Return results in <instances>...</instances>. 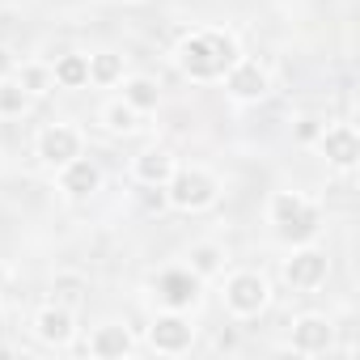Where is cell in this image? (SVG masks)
Returning a JSON list of instances; mask_svg holds the SVG:
<instances>
[{"label":"cell","mask_w":360,"mask_h":360,"mask_svg":"<svg viewBox=\"0 0 360 360\" xmlns=\"http://www.w3.org/2000/svg\"><path fill=\"white\" fill-rule=\"evenodd\" d=\"M297 136H301V140H318V136H322V127H318V119H301V127H297Z\"/></svg>","instance_id":"cell-23"},{"label":"cell","mask_w":360,"mask_h":360,"mask_svg":"<svg viewBox=\"0 0 360 360\" xmlns=\"http://www.w3.org/2000/svg\"><path fill=\"white\" fill-rule=\"evenodd\" d=\"M131 347V335L123 330V326H102L98 335H94V352L98 356H123Z\"/></svg>","instance_id":"cell-16"},{"label":"cell","mask_w":360,"mask_h":360,"mask_svg":"<svg viewBox=\"0 0 360 360\" xmlns=\"http://www.w3.org/2000/svg\"><path fill=\"white\" fill-rule=\"evenodd\" d=\"M229 94L233 98H242V102H250V98H263L267 94V77H263V68L259 64H229Z\"/></svg>","instance_id":"cell-7"},{"label":"cell","mask_w":360,"mask_h":360,"mask_svg":"<svg viewBox=\"0 0 360 360\" xmlns=\"http://www.w3.org/2000/svg\"><path fill=\"white\" fill-rule=\"evenodd\" d=\"M225 297H229V309H233V314H259L263 301H267V284L246 271V276H233V280H229V292H225Z\"/></svg>","instance_id":"cell-4"},{"label":"cell","mask_w":360,"mask_h":360,"mask_svg":"<svg viewBox=\"0 0 360 360\" xmlns=\"http://www.w3.org/2000/svg\"><path fill=\"white\" fill-rule=\"evenodd\" d=\"M9 68H13V60H9V51H5V47H0V77H5Z\"/></svg>","instance_id":"cell-25"},{"label":"cell","mask_w":360,"mask_h":360,"mask_svg":"<svg viewBox=\"0 0 360 360\" xmlns=\"http://www.w3.org/2000/svg\"><path fill=\"white\" fill-rule=\"evenodd\" d=\"M56 81L68 85V89H81V85L89 81V60H85V56H64V60L56 64Z\"/></svg>","instance_id":"cell-14"},{"label":"cell","mask_w":360,"mask_h":360,"mask_svg":"<svg viewBox=\"0 0 360 360\" xmlns=\"http://www.w3.org/2000/svg\"><path fill=\"white\" fill-rule=\"evenodd\" d=\"M191 263H195V271H217L221 250H217V246H195V250H191Z\"/></svg>","instance_id":"cell-21"},{"label":"cell","mask_w":360,"mask_h":360,"mask_svg":"<svg viewBox=\"0 0 360 360\" xmlns=\"http://www.w3.org/2000/svg\"><path fill=\"white\" fill-rule=\"evenodd\" d=\"M178 64H183L191 77H200V81H212V77L229 72L233 43L225 34H191L183 47H178Z\"/></svg>","instance_id":"cell-1"},{"label":"cell","mask_w":360,"mask_h":360,"mask_svg":"<svg viewBox=\"0 0 360 360\" xmlns=\"http://www.w3.org/2000/svg\"><path fill=\"white\" fill-rule=\"evenodd\" d=\"M271 221L280 225V238H288V242H305V238L318 233V212L297 195H276L271 200Z\"/></svg>","instance_id":"cell-2"},{"label":"cell","mask_w":360,"mask_h":360,"mask_svg":"<svg viewBox=\"0 0 360 360\" xmlns=\"http://www.w3.org/2000/svg\"><path fill=\"white\" fill-rule=\"evenodd\" d=\"M136 169H140V178H144V183L161 187V183H169V174H174V161H169L165 153H144Z\"/></svg>","instance_id":"cell-13"},{"label":"cell","mask_w":360,"mask_h":360,"mask_svg":"<svg viewBox=\"0 0 360 360\" xmlns=\"http://www.w3.org/2000/svg\"><path fill=\"white\" fill-rule=\"evenodd\" d=\"M284 276H288V284H297V288H314V284L326 280V255H318V250H301V255L284 267Z\"/></svg>","instance_id":"cell-8"},{"label":"cell","mask_w":360,"mask_h":360,"mask_svg":"<svg viewBox=\"0 0 360 360\" xmlns=\"http://www.w3.org/2000/svg\"><path fill=\"white\" fill-rule=\"evenodd\" d=\"M157 292H161V301H165V305L183 309V305H191V301H195L200 280H195L191 271H165V276H161V284H157Z\"/></svg>","instance_id":"cell-9"},{"label":"cell","mask_w":360,"mask_h":360,"mask_svg":"<svg viewBox=\"0 0 360 360\" xmlns=\"http://www.w3.org/2000/svg\"><path fill=\"white\" fill-rule=\"evenodd\" d=\"M39 335H43L47 343H64V339L72 335L68 314H64V309H43V314H39Z\"/></svg>","instance_id":"cell-15"},{"label":"cell","mask_w":360,"mask_h":360,"mask_svg":"<svg viewBox=\"0 0 360 360\" xmlns=\"http://www.w3.org/2000/svg\"><path fill=\"white\" fill-rule=\"evenodd\" d=\"M106 119H110L115 131H131V127H136V106H127V102H123V106H110Z\"/></svg>","instance_id":"cell-20"},{"label":"cell","mask_w":360,"mask_h":360,"mask_svg":"<svg viewBox=\"0 0 360 360\" xmlns=\"http://www.w3.org/2000/svg\"><path fill=\"white\" fill-rule=\"evenodd\" d=\"M98 165L94 161H68V169H64V191L68 195H89V191H98Z\"/></svg>","instance_id":"cell-11"},{"label":"cell","mask_w":360,"mask_h":360,"mask_svg":"<svg viewBox=\"0 0 360 360\" xmlns=\"http://www.w3.org/2000/svg\"><path fill=\"white\" fill-rule=\"evenodd\" d=\"M148 339H153V347H161V352H183V347L191 343V326L178 318V314H169V318H157V322H153Z\"/></svg>","instance_id":"cell-10"},{"label":"cell","mask_w":360,"mask_h":360,"mask_svg":"<svg viewBox=\"0 0 360 360\" xmlns=\"http://www.w3.org/2000/svg\"><path fill=\"white\" fill-rule=\"evenodd\" d=\"M292 343H297V352H326L330 326H326L322 318H301L297 330H292Z\"/></svg>","instance_id":"cell-12"},{"label":"cell","mask_w":360,"mask_h":360,"mask_svg":"<svg viewBox=\"0 0 360 360\" xmlns=\"http://www.w3.org/2000/svg\"><path fill=\"white\" fill-rule=\"evenodd\" d=\"M169 200L178 208H204L217 200V183L212 174L204 169H183V174H169Z\"/></svg>","instance_id":"cell-3"},{"label":"cell","mask_w":360,"mask_h":360,"mask_svg":"<svg viewBox=\"0 0 360 360\" xmlns=\"http://www.w3.org/2000/svg\"><path fill=\"white\" fill-rule=\"evenodd\" d=\"M322 153H326L330 165L347 169V165H356V157H360V140H356L352 127H330V131L322 136Z\"/></svg>","instance_id":"cell-6"},{"label":"cell","mask_w":360,"mask_h":360,"mask_svg":"<svg viewBox=\"0 0 360 360\" xmlns=\"http://www.w3.org/2000/svg\"><path fill=\"white\" fill-rule=\"evenodd\" d=\"M77 148H81V140H77V131L72 127H47L43 131V140H39V153H43V161H51V165H68L72 157H77Z\"/></svg>","instance_id":"cell-5"},{"label":"cell","mask_w":360,"mask_h":360,"mask_svg":"<svg viewBox=\"0 0 360 360\" xmlns=\"http://www.w3.org/2000/svg\"><path fill=\"white\" fill-rule=\"evenodd\" d=\"M127 106H136V110L157 106V85H153V81H144V77H136V81L127 85Z\"/></svg>","instance_id":"cell-18"},{"label":"cell","mask_w":360,"mask_h":360,"mask_svg":"<svg viewBox=\"0 0 360 360\" xmlns=\"http://www.w3.org/2000/svg\"><path fill=\"white\" fill-rule=\"evenodd\" d=\"M119 72H123V60H119V56H110V51H102V56H94V60H89V77H94V81H102V85H106V81H115Z\"/></svg>","instance_id":"cell-17"},{"label":"cell","mask_w":360,"mask_h":360,"mask_svg":"<svg viewBox=\"0 0 360 360\" xmlns=\"http://www.w3.org/2000/svg\"><path fill=\"white\" fill-rule=\"evenodd\" d=\"M26 110V89L0 81V115H22Z\"/></svg>","instance_id":"cell-19"},{"label":"cell","mask_w":360,"mask_h":360,"mask_svg":"<svg viewBox=\"0 0 360 360\" xmlns=\"http://www.w3.org/2000/svg\"><path fill=\"white\" fill-rule=\"evenodd\" d=\"M144 204H148V208H161V204H165V195H161V187H157V191H148V195H144Z\"/></svg>","instance_id":"cell-24"},{"label":"cell","mask_w":360,"mask_h":360,"mask_svg":"<svg viewBox=\"0 0 360 360\" xmlns=\"http://www.w3.org/2000/svg\"><path fill=\"white\" fill-rule=\"evenodd\" d=\"M43 85H47V72H43V68H26V72H22V89H26V94H30V89H43Z\"/></svg>","instance_id":"cell-22"}]
</instances>
